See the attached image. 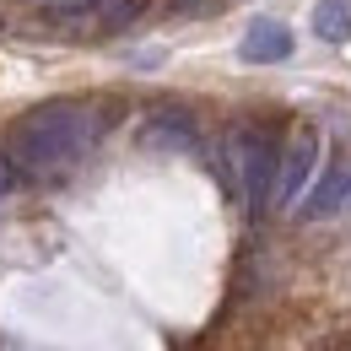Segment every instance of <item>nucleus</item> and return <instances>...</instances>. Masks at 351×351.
Masks as SVG:
<instances>
[{"instance_id":"3","label":"nucleus","mask_w":351,"mask_h":351,"mask_svg":"<svg viewBox=\"0 0 351 351\" xmlns=\"http://www.w3.org/2000/svg\"><path fill=\"white\" fill-rule=\"evenodd\" d=\"M313 162H319V130H313V125H298V130H292V146H287L281 162H276L270 200H276V206H298L308 178H313Z\"/></svg>"},{"instance_id":"9","label":"nucleus","mask_w":351,"mask_h":351,"mask_svg":"<svg viewBox=\"0 0 351 351\" xmlns=\"http://www.w3.org/2000/svg\"><path fill=\"white\" fill-rule=\"evenodd\" d=\"M11 184H16V168H11V157H5V152H0V195H5V189H11Z\"/></svg>"},{"instance_id":"6","label":"nucleus","mask_w":351,"mask_h":351,"mask_svg":"<svg viewBox=\"0 0 351 351\" xmlns=\"http://www.w3.org/2000/svg\"><path fill=\"white\" fill-rule=\"evenodd\" d=\"M287 54H292V33H287V22H276V16H254L249 33H243V60H249V65H276V60H287Z\"/></svg>"},{"instance_id":"8","label":"nucleus","mask_w":351,"mask_h":351,"mask_svg":"<svg viewBox=\"0 0 351 351\" xmlns=\"http://www.w3.org/2000/svg\"><path fill=\"white\" fill-rule=\"evenodd\" d=\"M92 11H97V27L114 33V27H130L135 16L146 11V0H92Z\"/></svg>"},{"instance_id":"4","label":"nucleus","mask_w":351,"mask_h":351,"mask_svg":"<svg viewBox=\"0 0 351 351\" xmlns=\"http://www.w3.org/2000/svg\"><path fill=\"white\" fill-rule=\"evenodd\" d=\"M141 146H152V152H195L200 130H195V119L184 108H157L141 125Z\"/></svg>"},{"instance_id":"2","label":"nucleus","mask_w":351,"mask_h":351,"mask_svg":"<svg viewBox=\"0 0 351 351\" xmlns=\"http://www.w3.org/2000/svg\"><path fill=\"white\" fill-rule=\"evenodd\" d=\"M227 157H232V168H238V189H243V200L260 211L265 200H270L276 162H281L276 135L260 130V125H243V130H232V141H227Z\"/></svg>"},{"instance_id":"5","label":"nucleus","mask_w":351,"mask_h":351,"mask_svg":"<svg viewBox=\"0 0 351 351\" xmlns=\"http://www.w3.org/2000/svg\"><path fill=\"white\" fill-rule=\"evenodd\" d=\"M341 211H351V157H335L330 173L319 178V184L308 189V200H303V217L308 221L341 217Z\"/></svg>"},{"instance_id":"1","label":"nucleus","mask_w":351,"mask_h":351,"mask_svg":"<svg viewBox=\"0 0 351 351\" xmlns=\"http://www.w3.org/2000/svg\"><path fill=\"white\" fill-rule=\"evenodd\" d=\"M103 135V114L92 103H44L22 114L5 135V157L22 178H60L71 173Z\"/></svg>"},{"instance_id":"7","label":"nucleus","mask_w":351,"mask_h":351,"mask_svg":"<svg viewBox=\"0 0 351 351\" xmlns=\"http://www.w3.org/2000/svg\"><path fill=\"white\" fill-rule=\"evenodd\" d=\"M313 33L324 44H346L351 38V0H319L313 5Z\"/></svg>"}]
</instances>
